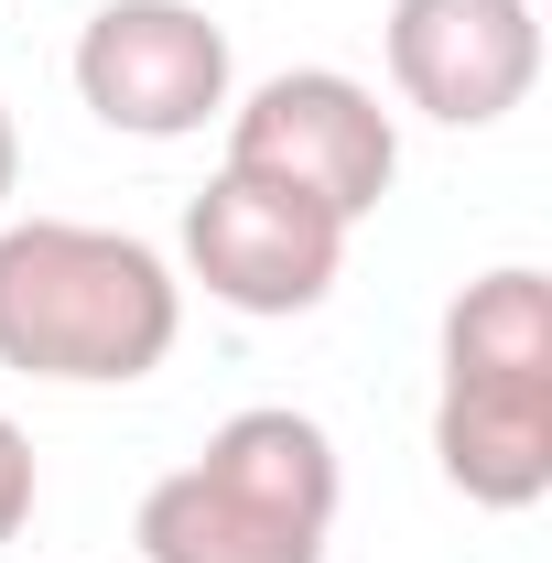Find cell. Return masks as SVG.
Returning <instances> with one entry per match:
<instances>
[{
	"label": "cell",
	"mask_w": 552,
	"mask_h": 563,
	"mask_svg": "<svg viewBox=\"0 0 552 563\" xmlns=\"http://www.w3.org/2000/svg\"><path fill=\"white\" fill-rule=\"evenodd\" d=\"M185 336V272L87 217H0V368L55 390H131Z\"/></svg>",
	"instance_id": "cell-1"
},
{
	"label": "cell",
	"mask_w": 552,
	"mask_h": 563,
	"mask_svg": "<svg viewBox=\"0 0 552 563\" xmlns=\"http://www.w3.org/2000/svg\"><path fill=\"white\" fill-rule=\"evenodd\" d=\"M336 498H346L336 433L292 401H250L207 433L196 466L141 488L131 542L141 563H325Z\"/></svg>",
	"instance_id": "cell-2"
},
{
	"label": "cell",
	"mask_w": 552,
	"mask_h": 563,
	"mask_svg": "<svg viewBox=\"0 0 552 563\" xmlns=\"http://www.w3.org/2000/svg\"><path fill=\"white\" fill-rule=\"evenodd\" d=\"M228 163L272 174V185H292L357 228V217H379L390 174H401V131H390L379 87H357L336 66H281L250 98H228Z\"/></svg>",
	"instance_id": "cell-3"
},
{
	"label": "cell",
	"mask_w": 552,
	"mask_h": 563,
	"mask_svg": "<svg viewBox=\"0 0 552 563\" xmlns=\"http://www.w3.org/2000/svg\"><path fill=\"white\" fill-rule=\"evenodd\" d=\"M346 217H325L314 196H292L272 174H239V163H217L207 196L185 207V282H207V303L228 314H314L346 272Z\"/></svg>",
	"instance_id": "cell-4"
},
{
	"label": "cell",
	"mask_w": 552,
	"mask_h": 563,
	"mask_svg": "<svg viewBox=\"0 0 552 563\" xmlns=\"http://www.w3.org/2000/svg\"><path fill=\"white\" fill-rule=\"evenodd\" d=\"M76 98L131 141H196L207 120H228L239 66L196 0H98L76 33Z\"/></svg>",
	"instance_id": "cell-5"
},
{
	"label": "cell",
	"mask_w": 552,
	"mask_h": 563,
	"mask_svg": "<svg viewBox=\"0 0 552 563\" xmlns=\"http://www.w3.org/2000/svg\"><path fill=\"white\" fill-rule=\"evenodd\" d=\"M390 87L444 131H498L542 87V11L531 0H390Z\"/></svg>",
	"instance_id": "cell-6"
},
{
	"label": "cell",
	"mask_w": 552,
	"mask_h": 563,
	"mask_svg": "<svg viewBox=\"0 0 552 563\" xmlns=\"http://www.w3.org/2000/svg\"><path fill=\"white\" fill-rule=\"evenodd\" d=\"M433 466L477 509H542L552 498V368H444Z\"/></svg>",
	"instance_id": "cell-7"
},
{
	"label": "cell",
	"mask_w": 552,
	"mask_h": 563,
	"mask_svg": "<svg viewBox=\"0 0 552 563\" xmlns=\"http://www.w3.org/2000/svg\"><path fill=\"white\" fill-rule=\"evenodd\" d=\"M444 368H552V282L498 261L444 303Z\"/></svg>",
	"instance_id": "cell-8"
},
{
	"label": "cell",
	"mask_w": 552,
	"mask_h": 563,
	"mask_svg": "<svg viewBox=\"0 0 552 563\" xmlns=\"http://www.w3.org/2000/svg\"><path fill=\"white\" fill-rule=\"evenodd\" d=\"M33 498H44V477H33V433L0 412V553L33 531Z\"/></svg>",
	"instance_id": "cell-9"
},
{
	"label": "cell",
	"mask_w": 552,
	"mask_h": 563,
	"mask_svg": "<svg viewBox=\"0 0 552 563\" xmlns=\"http://www.w3.org/2000/svg\"><path fill=\"white\" fill-rule=\"evenodd\" d=\"M11 196H22V131H11V109H0V217H11Z\"/></svg>",
	"instance_id": "cell-10"
}]
</instances>
